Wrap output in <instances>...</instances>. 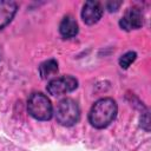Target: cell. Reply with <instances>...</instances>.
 <instances>
[{
  "mask_svg": "<svg viewBox=\"0 0 151 151\" xmlns=\"http://www.w3.org/2000/svg\"><path fill=\"white\" fill-rule=\"evenodd\" d=\"M17 4L9 0H0V29L7 26L17 13Z\"/></svg>",
  "mask_w": 151,
  "mask_h": 151,
  "instance_id": "obj_7",
  "label": "cell"
},
{
  "mask_svg": "<svg viewBox=\"0 0 151 151\" xmlns=\"http://www.w3.org/2000/svg\"><path fill=\"white\" fill-rule=\"evenodd\" d=\"M143 12L138 7H130L120 19V27L125 31H132L142 27L143 25Z\"/></svg>",
  "mask_w": 151,
  "mask_h": 151,
  "instance_id": "obj_5",
  "label": "cell"
},
{
  "mask_svg": "<svg viewBox=\"0 0 151 151\" xmlns=\"http://www.w3.org/2000/svg\"><path fill=\"white\" fill-rule=\"evenodd\" d=\"M80 117V110L77 104L71 98H65L60 100L55 109V119L63 126L74 125Z\"/></svg>",
  "mask_w": 151,
  "mask_h": 151,
  "instance_id": "obj_3",
  "label": "cell"
},
{
  "mask_svg": "<svg viewBox=\"0 0 151 151\" xmlns=\"http://www.w3.org/2000/svg\"><path fill=\"white\" fill-rule=\"evenodd\" d=\"M140 122H142L140 125H142L146 131H149V114H147V113H145V118H144V119L142 118Z\"/></svg>",
  "mask_w": 151,
  "mask_h": 151,
  "instance_id": "obj_11",
  "label": "cell"
},
{
  "mask_svg": "<svg viewBox=\"0 0 151 151\" xmlns=\"http://www.w3.org/2000/svg\"><path fill=\"white\" fill-rule=\"evenodd\" d=\"M136 58H137L136 52H132V51L126 52V53L123 54V55L120 57V59H119V65H120V67H122V68H127V67L136 60Z\"/></svg>",
  "mask_w": 151,
  "mask_h": 151,
  "instance_id": "obj_10",
  "label": "cell"
},
{
  "mask_svg": "<svg viewBox=\"0 0 151 151\" xmlns=\"http://www.w3.org/2000/svg\"><path fill=\"white\" fill-rule=\"evenodd\" d=\"M28 113L38 120H48L53 114V107L51 100L42 93H32L27 100Z\"/></svg>",
  "mask_w": 151,
  "mask_h": 151,
  "instance_id": "obj_2",
  "label": "cell"
},
{
  "mask_svg": "<svg viewBox=\"0 0 151 151\" xmlns=\"http://www.w3.org/2000/svg\"><path fill=\"white\" fill-rule=\"evenodd\" d=\"M103 13H104V8L99 1H86L83 6L81 18L85 24L93 25L100 20Z\"/></svg>",
  "mask_w": 151,
  "mask_h": 151,
  "instance_id": "obj_6",
  "label": "cell"
},
{
  "mask_svg": "<svg viewBox=\"0 0 151 151\" xmlns=\"http://www.w3.org/2000/svg\"><path fill=\"white\" fill-rule=\"evenodd\" d=\"M39 73L42 79H48L58 73V63L54 59H48L39 66Z\"/></svg>",
  "mask_w": 151,
  "mask_h": 151,
  "instance_id": "obj_9",
  "label": "cell"
},
{
  "mask_svg": "<svg viewBox=\"0 0 151 151\" xmlns=\"http://www.w3.org/2000/svg\"><path fill=\"white\" fill-rule=\"evenodd\" d=\"M59 32L64 38H73L78 33V24L76 19L71 15H66L63 18L59 25Z\"/></svg>",
  "mask_w": 151,
  "mask_h": 151,
  "instance_id": "obj_8",
  "label": "cell"
},
{
  "mask_svg": "<svg viewBox=\"0 0 151 151\" xmlns=\"http://www.w3.org/2000/svg\"><path fill=\"white\" fill-rule=\"evenodd\" d=\"M117 111V104L112 98H101L92 105L88 113V120L92 126L104 129L113 122Z\"/></svg>",
  "mask_w": 151,
  "mask_h": 151,
  "instance_id": "obj_1",
  "label": "cell"
},
{
  "mask_svg": "<svg viewBox=\"0 0 151 151\" xmlns=\"http://www.w3.org/2000/svg\"><path fill=\"white\" fill-rule=\"evenodd\" d=\"M78 80L72 76H63L52 79L47 84V92L52 96H61L77 88Z\"/></svg>",
  "mask_w": 151,
  "mask_h": 151,
  "instance_id": "obj_4",
  "label": "cell"
}]
</instances>
